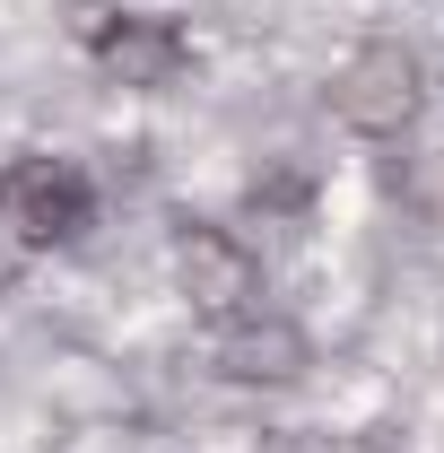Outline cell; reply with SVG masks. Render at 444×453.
<instances>
[{
	"instance_id": "cell-1",
	"label": "cell",
	"mask_w": 444,
	"mask_h": 453,
	"mask_svg": "<svg viewBox=\"0 0 444 453\" xmlns=\"http://www.w3.org/2000/svg\"><path fill=\"white\" fill-rule=\"evenodd\" d=\"M0 226L27 253H70L96 226V174L79 166V157H53V149L9 157L0 166Z\"/></svg>"
},
{
	"instance_id": "cell-2",
	"label": "cell",
	"mask_w": 444,
	"mask_h": 453,
	"mask_svg": "<svg viewBox=\"0 0 444 453\" xmlns=\"http://www.w3.org/2000/svg\"><path fill=\"white\" fill-rule=\"evenodd\" d=\"M70 35L88 44V61L105 70L113 88H140V96H166L174 79L192 70V35H183V18H157V9H105V0H79Z\"/></svg>"
},
{
	"instance_id": "cell-3",
	"label": "cell",
	"mask_w": 444,
	"mask_h": 453,
	"mask_svg": "<svg viewBox=\"0 0 444 453\" xmlns=\"http://www.w3.org/2000/svg\"><path fill=\"white\" fill-rule=\"evenodd\" d=\"M323 96H332V113L357 140H401V131L427 113V61L410 53L401 35H366V44L332 70Z\"/></svg>"
},
{
	"instance_id": "cell-4",
	"label": "cell",
	"mask_w": 444,
	"mask_h": 453,
	"mask_svg": "<svg viewBox=\"0 0 444 453\" xmlns=\"http://www.w3.org/2000/svg\"><path fill=\"white\" fill-rule=\"evenodd\" d=\"M174 288L201 323H235L262 305V253L218 219H183L174 226Z\"/></svg>"
},
{
	"instance_id": "cell-5",
	"label": "cell",
	"mask_w": 444,
	"mask_h": 453,
	"mask_svg": "<svg viewBox=\"0 0 444 453\" xmlns=\"http://www.w3.org/2000/svg\"><path fill=\"white\" fill-rule=\"evenodd\" d=\"M210 366H218V384H235V393H279V384H296L305 366H314V340H305V323H287V314H235V323H218V340H210Z\"/></svg>"
},
{
	"instance_id": "cell-6",
	"label": "cell",
	"mask_w": 444,
	"mask_h": 453,
	"mask_svg": "<svg viewBox=\"0 0 444 453\" xmlns=\"http://www.w3.org/2000/svg\"><path fill=\"white\" fill-rule=\"evenodd\" d=\"M305 201V174H279V183H253V210H296Z\"/></svg>"
}]
</instances>
